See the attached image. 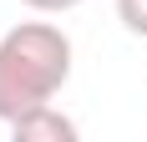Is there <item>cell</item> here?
<instances>
[{
  "label": "cell",
  "mask_w": 147,
  "mask_h": 142,
  "mask_svg": "<svg viewBox=\"0 0 147 142\" xmlns=\"http://www.w3.org/2000/svg\"><path fill=\"white\" fill-rule=\"evenodd\" d=\"M10 137L15 142H76V122L61 117L56 107L46 101V107H36V112L15 117V122H10Z\"/></svg>",
  "instance_id": "cell-2"
},
{
  "label": "cell",
  "mask_w": 147,
  "mask_h": 142,
  "mask_svg": "<svg viewBox=\"0 0 147 142\" xmlns=\"http://www.w3.org/2000/svg\"><path fill=\"white\" fill-rule=\"evenodd\" d=\"M117 15L132 36H147V0H117Z\"/></svg>",
  "instance_id": "cell-3"
},
{
  "label": "cell",
  "mask_w": 147,
  "mask_h": 142,
  "mask_svg": "<svg viewBox=\"0 0 147 142\" xmlns=\"http://www.w3.org/2000/svg\"><path fill=\"white\" fill-rule=\"evenodd\" d=\"M20 5H30V10H41V15H61V10H76L81 0H20Z\"/></svg>",
  "instance_id": "cell-4"
},
{
  "label": "cell",
  "mask_w": 147,
  "mask_h": 142,
  "mask_svg": "<svg viewBox=\"0 0 147 142\" xmlns=\"http://www.w3.org/2000/svg\"><path fill=\"white\" fill-rule=\"evenodd\" d=\"M71 76V41L51 20H26L0 36V122L36 112Z\"/></svg>",
  "instance_id": "cell-1"
}]
</instances>
